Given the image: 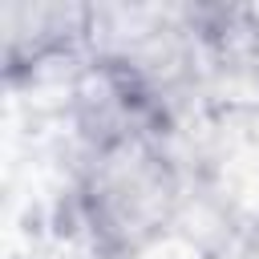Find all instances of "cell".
I'll return each mask as SVG.
<instances>
[{
  "instance_id": "1",
  "label": "cell",
  "mask_w": 259,
  "mask_h": 259,
  "mask_svg": "<svg viewBox=\"0 0 259 259\" xmlns=\"http://www.w3.org/2000/svg\"><path fill=\"white\" fill-rule=\"evenodd\" d=\"M186 202L162 138L93 150L77 178V214L101 259H138L170 235Z\"/></svg>"
},
{
  "instance_id": "2",
  "label": "cell",
  "mask_w": 259,
  "mask_h": 259,
  "mask_svg": "<svg viewBox=\"0 0 259 259\" xmlns=\"http://www.w3.org/2000/svg\"><path fill=\"white\" fill-rule=\"evenodd\" d=\"M69 117L93 154L138 138H162L170 109L142 85L134 69L113 57L89 53L69 77Z\"/></svg>"
},
{
  "instance_id": "3",
  "label": "cell",
  "mask_w": 259,
  "mask_h": 259,
  "mask_svg": "<svg viewBox=\"0 0 259 259\" xmlns=\"http://www.w3.org/2000/svg\"><path fill=\"white\" fill-rule=\"evenodd\" d=\"M97 8L93 4H32L8 0L0 8L4 77L8 85L36 81L57 65H81L93 53Z\"/></svg>"
},
{
  "instance_id": "4",
  "label": "cell",
  "mask_w": 259,
  "mask_h": 259,
  "mask_svg": "<svg viewBox=\"0 0 259 259\" xmlns=\"http://www.w3.org/2000/svg\"><path fill=\"white\" fill-rule=\"evenodd\" d=\"M235 259H259V219L243 231V239H239V247H235Z\"/></svg>"
}]
</instances>
